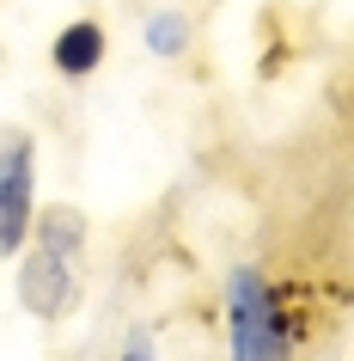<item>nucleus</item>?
I'll return each mask as SVG.
<instances>
[{"instance_id":"f257e3e1","label":"nucleus","mask_w":354,"mask_h":361,"mask_svg":"<svg viewBox=\"0 0 354 361\" xmlns=\"http://www.w3.org/2000/svg\"><path fill=\"white\" fill-rule=\"evenodd\" d=\"M80 221L74 209H49L37 221V245H31V257H25V269H19V300L37 312V319H61L68 306H74V294H80Z\"/></svg>"},{"instance_id":"f03ea898","label":"nucleus","mask_w":354,"mask_h":361,"mask_svg":"<svg viewBox=\"0 0 354 361\" xmlns=\"http://www.w3.org/2000/svg\"><path fill=\"white\" fill-rule=\"evenodd\" d=\"M31 129H0V257L31 239Z\"/></svg>"},{"instance_id":"7ed1b4c3","label":"nucleus","mask_w":354,"mask_h":361,"mask_svg":"<svg viewBox=\"0 0 354 361\" xmlns=\"http://www.w3.org/2000/svg\"><path fill=\"white\" fill-rule=\"evenodd\" d=\"M232 324H239V337H232L239 361H287V331L275 319V300L251 269L232 276Z\"/></svg>"},{"instance_id":"20e7f679","label":"nucleus","mask_w":354,"mask_h":361,"mask_svg":"<svg viewBox=\"0 0 354 361\" xmlns=\"http://www.w3.org/2000/svg\"><path fill=\"white\" fill-rule=\"evenodd\" d=\"M98 61H104V25L98 19H80L56 37V68L61 74H92Z\"/></svg>"},{"instance_id":"39448f33","label":"nucleus","mask_w":354,"mask_h":361,"mask_svg":"<svg viewBox=\"0 0 354 361\" xmlns=\"http://www.w3.org/2000/svg\"><path fill=\"white\" fill-rule=\"evenodd\" d=\"M184 31H189V25L171 13V19H153V25H147V43L159 49V56H184V43H189Z\"/></svg>"},{"instance_id":"423d86ee","label":"nucleus","mask_w":354,"mask_h":361,"mask_svg":"<svg viewBox=\"0 0 354 361\" xmlns=\"http://www.w3.org/2000/svg\"><path fill=\"white\" fill-rule=\"evenodd\" d=\"M129 361H147V343H134V349H129Z\"/></svg>"}]
</instances>
